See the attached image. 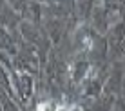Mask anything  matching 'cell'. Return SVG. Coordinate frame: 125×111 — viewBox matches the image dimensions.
<instances>
[{"mask_svg":"<svg viewBox=\"0 0 125 111\" xmlns=\"http://www.w3.org/2000/svg\"><path fill=\"white\" fill-rule=\"evenodd\" d=\"M71 111H82V108H78V106H71Z\"/></svg>","mask_w":125,"mask_h":111,"instance_id":"obj_3","label":"cell"},{"mask_svg":"<svg viewBox=\"0 0 125 111\" xmlns=\"http://www.w3.org/2000/svg\"><path fill=\"white\" fill-rule=\"evenodd\" d=\"M56 111H71V106H63V104H60V106H56Z\"/></svg>","mask_w":125,"mask_h":111,"instance_id":"obj_2","label":"cell"},{"mask_svg":"<svg viewBox=\"0 0 125 111\" xmlns=\"http://www.w3.org/2000/svg\"><path fill=\"white\" fill-rule=\"evenodd\" d=\"M36 111H51V104H49V102H40L38 108H36Z\"/></svg>","mask_w":125,"mask_h":111,"instance_id":"obj_1","label":"cell"}]
</instances>
